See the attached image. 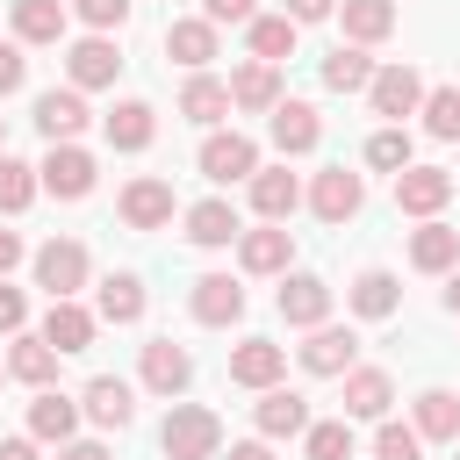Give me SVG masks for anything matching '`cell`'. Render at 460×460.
<instances>
[{
  "instance_id": "6da1fadb",
  "label": "cell",
  "mask_w": 460,
  "mask_h": 460,
  "mask_svg": "<svg viewBox=\"0 0 460 460\" xmlns=\"http://www.w3.org/2000/svg\"><path fill=\"white\" fill-rule=\"evenodd\" d=\"M158 446H165V460H216V446H223V417L201 410V402H172Z\"/></svg>"
},
{
  "instance_id": "7a4b0ae2",
  "label": "cell",
  "mask_w": 460,
  "mask_h": 460,
  "mask_svg": "<svg viewBox=\"0 0 460 460\" xmlns=\"http://www.w3.org/2000/svg\"><path fill=\"white\" fill-rule=\"evenodd\" d=\"M36 180H43V194H58V201H86L93 180H101V165H93V151H79V144H50L43 165H36Z\"/></svg>"
},
{
  "instance_id": "3957f363",
  "label": "cell",
  "mask_w": 460,
  "mask_h": 460,
  "mask_svg": "<svg viewBox=\"0 0 460 460\" xmlns=\"http://www.w3.org/2000/svg\"><path fill=\"white\" fill-rule=\"evenodd\" d=\"M194 165H201L216 187H230V180H252V172H259V144L237 137V129H208L201 151H194Z\"/></svg>"
},
{
  "instance_id": "277c9868",
  "label": "cell",
  "mask_w": 460,
  "mask_h": 460,
  "mask_svg": "<svg viewBox=\"0 0 460 460\" xmlns=\"http://www.w3.org/2000/svg\"><path fill=\"white\" fill-rule=\"evenodd\" d=\"M36 288H43L50 302L79 295V288H86V244H79V237H50V244L36 252Z\"/></svg>"
},
{
  "instance_id": "5b68a950",
  "label": "cell",
  "mask_w": 460,
  "mask_h": 460,
  "mask_svg": "<svg viewBox=\"0 0 460 460\" xmlns=\"http://www.w3.org/2000/svg\"><path fill=\"white\" fill-rule=\"evenodd\" d=\"M359 201H367V187H359V172H345V165H323V172L309 180V208H316V223H352Z\"/></svg>"
},
{
  "instance_id": "8992f818",
  "label": "cell",
  "mask_w": 460,
  "mask_h": 460,
  "mask_svg": "<svg viewBox=\"0 0 460 460\" xmlns=\"http://www.w3.org/2000/svg\"><path fill=\"white\" fill-rule=\"evenodd\" d=\"M453 201V172L446 165H402L395 172V208L402 216H438Z\"/></svg>"
},
{
  "instance_id": "52a82bcc",
  "label": "cell",
  "mask_w": 460,
  "mask_h": 460,
  "mask_svg": "<svg viewBox=\"0 0 460 460\" xmlns=\"http://www.w3.org/2000/svg\"><path fill=\"white\" fill-rule=\"evenodd\" d=\"M367 101H374V115L402 122V115H417V101H424V79H417L410 65H374V79H367Z\"/></svg>"
},
{
  "instance_id": "ba28073f",
  "label": "cell",
  "mask_w": 460,
  "mask_h": 460,
  "mask_svg": "<svg viewBox=\"0 0 460 460\" xmlns=\"http://www.w3.org/2000/svg\"><path fill=\"white\" fill-rule=\"evenodd\" d=\"M115 208H122V223H129V230H165V223H172V180L144 172V180H129V187H122V201H115Z\"/></svg>"
},
{
  "instance_id": "9c48e42d",
  "label": "cell",
  "mask_w": 460,
  "mask_h": 460,
  "mask_svg": "<svg viewBox=\"0 0 460 460\" xmlns=\"http://www.w3.org/2000/svg\"><path fill=\"white\" fill-rule=\"evenodd\" d=\"M65 72H72V86H79V93H93V86H115V72H122V50H115L108 36H79V43L65 50Z\"/></svg>"
},
{
  "instance_id": "30bf717a",
  "label": "cell",
  "mask_w": 460,
  "mask_h": 460,
  "mask_svg": "<svg viewBox=\"0 0 460 460\" xmlns=\"http://www.w3.org/2000/svg\"><path fill=\"white\" fill-rule=\"evenodd\" d=\"M288 259H295V237H288V223L237 230V266H244V273H288Z\"/></svg>"
},
{
  "instance_id": "8fae6325",
  "label": "cell",
  "mask_w": 460,
  "mask_h": 460,
  "mask_svg": "<svg viewBox=\"0 0 460 460\" xmlns=\"http://www.w3.org/2000/svg\"><path fill=\"white\" fill-rule=\"evenodd\" d=\"M187 309H194V323L223 331V323H237V316H244V288H237L230 273H201V280H194V295H187Z\"/></svg>"
},
{
  "instance_id": "7c38bea8",
  "label": "cell",
  "mask_w": 460,
  "mask_h": 460,
  "mask_svg": "<svg viewBox=\"0 0 460 460\" xmlns=\"http://www.w3.org/2000/svg\"><path fill=\"white\" fill-rule=\"evenodd\" d=\"M273 302H280V316H288L295 331H316V323L331 316V280H316V273H288Z\"/></svg>"
},
{
  "instance_id": "4fadbf2b",
  "label": "cell",
  "mask_w": 460,
  "mask_h": 460,
  "mask_svg": "<svg viewBox=\"0 0 460 460\" xmlns=\"http://www.w3.org/2000/svg\"><path fill=\"white\" fill-rule=\"evenodd\" d=\"M36 129H43L50 144H72V137L86 129V93H79V86H50V93H36Z\"/></svg>"
},
{
  "instance_id": "5bb4252c",
  "label": "cell",
  "mask_w": 460,
  "mask_h": 460,
  "mask_svg": "<svg viewBox=\"0 0 460 460\" xmlns=\"http://www.w3.org/2000/svg\"><path fill=\"white\" fill-rule=\"evenodd\" d=\"M266 115H273V144H280L288 158H302V151L323 144V115H316L309 101H273Z\"/></svg>"
},
{
  "instance_id": "9a60e30c",
  "label": "cell",
  "mask_w": 460,
  "mask_h": 460,
  "mask_svg": "<svg viewBox=\"0 0 460 460\" xmlns=\"http://www.w3.org/2000/svg\"><path fill=\"white\" fill-rule=\"evenodd\" d=\"M93 331H101V316H93V309H79L72 295H65V302H50V316H43V345H50L58 359H65V352H86V345H93Z\"/></svg>"
},
{
  "instance_id": "2e32d148",
  "label": "cell",
  "mask_w": 460,
  "mask_h": 460,
  "mask_svg": "<svg viewBox=\"0 0 460 460\" xmlns=\"http://www.w3.org/2000/svg\"><path fill=\"white\" fill-rule=\"evenodd\" d=\"M280 374H288V345H273V338H244L230 352V381L237 388H273Z\"/></svg>"
},
{
  "instance_id": "e0dca14e",
  "label": "cell",
  "mask_w": 460,
  "mask_h": 460,
  "mask_svg": "<svg viewBox=\"0 0 460 460\" xmlns=\"http://www.w3.org/2000/svg\"><path fill=\"white\" fill-rule=\"evenodd\" d=\"M252 417H259V438H302V431H309V402H302L295 388H280V381L259 388V410H252Z\"/></svg>"
},
{
  "instance_id": "ac0fdd59",
  "label": "cell",
  "mask_w": 460,
  "mask_h": 460,
  "mask_svg": "<svg viewBox=\"0 0 460 460\" xmlns=\"http://www.w3.org/2000/svg\"><path fill=\"white\" fill-rule=\"evenodd\" d=\"M194 381V359H187V345H172V338H151L144 345V388L151 395H180Z\"/></svg>"
},
{
  "instance_id": "d6986e66",
  "label": "cell",
  "mask_w": 460,
  "mask_h": 460,
  "mask_svg": "<svg viewBox=\"0 0 460 460\" xmlns=\"http://www.w3.org/2000/svg\"><path fill=\"white\" fill-rule=\"evenodd\" d=\"M165 58H180L187 72H208V58H216V22H208V14L165 22Z\"/></svg>"
},
{
  "instance_id": "ffe728a7",
  "label": "cell",
  "mask_w": 460,
  "mask_h": 460,
  "mask_svg": "<svg viewBox=\"0 0 460 460\" xmlns=\"http://www.w3.org/2000/svg\"><path fill=\"white\" fill-rule=\"evenodd\" d=\"M388 402H395V381L381 374V367H345V417H388Z\"/></svg>"
},
{
  "instance_id": "44dd1931",
  "label": "cell",
  "mask_w": 460,
  "mask_h": 460,
  "mask_svg": "<svg viewBox=\"0 0 460 460\" xmlns=\"http://www.w3.org/2000/svg\"><path fill=\"white\" fill-rule=\"evenodd\" d=\"M79 410H86L93 424L122 431V424L137 417V395H129V381H115V374H93V381H86V395H79Z\"/></svg>"
},
{
  "instance_id": "7402d4cb",
  "label": "cell",
  "mask_w": 460,
  "mask_h": 460,
  "mask_svg": "<svg viewBox=\"0 0 460 460\" xmlns=\"http://www.w3.org/2000/svg\"><path fill=\"white\" fill-rule=\"evenodd\" d=\"M244 187H252V208H259L266 223H288V216H295V201H302V180H295L288 165H273V172H252Z\"/></svg>"
},
{
  "instance_id": "603a6c76",
  "label": "cell",
  "mask_w": 460,
  "mask_h": 460,
  "mask_svg": "<svg viewBox=\"0 0 460 460\" xmlns=\"http://www.w3.org/2000/svg\"><path fill=\"white\" fill-rule=\"evenodd\" d=\"M237 208L230 201H194L187 208V244H201V252H223V244H237Z\"/></svg>"
},
{
  "instance_id": "cb8c5ba5",
  "label": "cell",
  "mask_w": 460,
  "mask_h": 460,
  "mask_svg": "<svg viewBox=\"0 0 460 460\" xmlns=\"http://www.w3.org/2000/svg\"><path fill=\"white\" fill-rule=\"evenodd\" d=\"M460 259V230H446L438 216H424V230H410V266L417 273H446Z\"/></svg>"
},
{
  "instance_id": "d4e9b609",
  "label": "cell",
  "mask_w": 460,
  "mask_h": 460,
  "mask_svg": "<svg viewBox=\"0 0 460 460\" xmlns=\"http://www.w3.org/2000/svg\"><path fill=\"white\" fill-rule=\"evenodd\" d=\"M352 352H359V338H352V331L316 323V331H309V345H302V367H309V374H345V367H352Z\"/></svg>"
},
{
  "instance_id": "484cf974",
  "label": "cell",
  "mask_w": 460,
  "mask_h": 460,
  "mask_svg": "<svg viewBox=\"0 0 460 460\" xmlns=\"http://www.w3.org/2000/svg\"><path fill=\"white\" fill-rule=\"evenodd\" d=\"M79 431V402L72 395H58V388H36V402H29V438H72Z\"/></svg>"
},
{
  "instance_id": "4316f807",
  "label": "cell",
  "mask_w": 460,
  "mask_h": 460,
  "mask_svg": "<svg viewBox=\"0 0 460 460\" xmlns=\"http://www.w3.org/2000/svg\"><path fill=\"white\" fill-rule=\"evenodd\" d=\"M158 137V108L151 101H115V115H108V144L115 151H144Z\"/></svg>"
},
{
  "instance_id": "83f0119b",
  "label": "cell",
  "mask_w": 460,
  "mask_h": 460,
  "mask_svg": "<svg viewBox=\"0 0 460 460\" xmlns=\"http://www.w3.org/2000/svg\"><path fill=\"white\" fill-rule=\"evenodd\" d=\"M367 323H381V316H395V302H402V288H395V273L388 266H367L359 280H352V295H345Z\"/></svg>"
},
{
  "instance_id": "f1b7e54d",
  "label": "cell",
  "mask_w": 460,
  "mask_h": 460,
  "mask_svg": "<svg viewBox=\"0 0 460 460\" xmlns=\"http://www.w3.org/2000/svg\"><path fill=\"white\" fill-rule=\"evenodd\" d=\"M367 79H374L367 43H338V50L323 58V86H331V93H367Z\"/></svg>"
},
{
  "instance_id": "f546056e",
  "label": "cell",
  "mask_w": 460,
  "mask_h": 460,
  "mask_svg": "<svg viewBox=\"0 0 460 460\" xmlns=\"http://www.w3.org/2000/svg\"><path fill=\"white\" fill-rule=\"evenodd\" d=\"M273 101H280V65H266V58L237 65V79H230V108H273Z\"/></svg>"
},
{
  "instance_id": "4dcf8cb0",
  "label": "cell",
  "mask_w": 460,
  "mask_h": 460,
  "mask_svg": "<svg viewBox=\"0 0 460 460\" xmlns=\"http://www.w3.org/2000/svg\"><path fill=\"white\" fill-rule=\"evenodd\" d=\"M180 115H187V122H201V129H208V122H223V115H230V86H223V79H208V72H194V79L180 86Z\"/></svg>"
},
{
  "instance_id": "1f68e13d",
  "label": "cell",
  "mask_w": 460,
  "mask_h": 460,
  "mask_svg": "<svg viewBox=\"0 0 460 460\" xmlns=\"http://www.w3.org/2000/svg\"><path fill=\"white\" fill-rule=\"evenodd\" d=\"M7 374H14V381H29V388H50V381H58V352H50L43 338H29V331H14V352H7Z\"/></svg>"
},
{
  "instance_id": "d6a6232c",
  "label": "cell",
  "mask_w": 460,
  "mask_h": 460,
  "mask_svg": "<svg viewBox=\"0 0 460 460\" xmlns=\"http://www.w3.org/2000/svg\"><path fill=\"white\" fill-rule=\"evenodd\" d=\"M65 36V0H14V43H58Z\"/></svg>"
},
{
  "instance_id": "836d02e7",
  "label": "cell",
  "mask_w": 460,
  "mask_h": 460,
  "mask_svg": "<svg viewBox=\"0 0 460 460\" xmlns=\"http://www.w3.org/2000/svg\"><path fill=\"white\" fill-rule=\"evenodd\" d=\"M93 316H101V323H137V316H144V280H137V273H108Z\"/></svg>"
},
{
  "instance_id": "e575fe53",
  "label": "cell",
  "mask_w": 460,
  "mask_h": 460,
  "mask_svg": "<svg viewBox=\"0 0 460 460\" xmlns=\"http://www.w3.org/2000/svg\"><path fill=\"white\" fill-rule=\"evenodd\" d=\"M417 438H460V395L453 388H424L417 395Z\"/></svg>"
},
{
  "instance_id": "d590c367",
  "label": "cell",
  "mask_w": 460,
  "mask_h": 460,
  "mask_svg": "<svg viewBox=\"0 0 460 460\" xmlns=\"http://www.w3.org/2000/svg\"><path fill=\"white\" fill-rule=\"evenodd\" d=\"M338 14H345V36L352 43H381L395 29V0H338Z\"/></svg>"
},
{
  "instance_id": "8d00e7d4",
  "label": "cell",
  "mask_w": 460,
  "mask_h": 460,
  "mask_svg": "<svg viewBox=\"0 0 460 460\" xmlns=\"http://www.w3.org/2000/svg\"><path fill=\"white\" fill-rule=\"evenodd\" d=\"M244 36H252V58H266V65L295 58V22H288V14H252Z\"/></svg>"
},
{
  "instance_id": "74e56055",
  "label": "cell",
  "mask_w": 460,
  "mask_h": 460,
  "mask_svg": "<svg viewBox=\"0 0 460 460\" xmlns=\"http://www.w3.org/2000/svg\"><path fill=\"white\" fill-rule=\"evenodd\" d=\"M36 187H43V180H36V165H22V158H7V151H0V216H22V208L36 201Z\"/></svg>"
},
{
  "instance_id": "f35d334b",
  "label": "cell",
  "mask_w": 460,
  "mask_h": 460,
  "mask_svg": "<svg viewBox=\"0 0 460 460\" xmlns=\"http://www.w3.org/2000/svg\"><path fill=\"white\" fill-rule=\"evenodd\" d=\"M367 165H374V172H402V165H417V158H410V129H402V122L374 129V137H367Z\"/></svg>"
},
{
  "instance_id": "ab89813d",
  "label": "cell",
  "mask_w": 460,
  "mask_h": 460,
  "mask_svg": "<svg viewBox=\"0 0 460 460\" xmlns=\"http://www.w3.org/2000/svg\"><path fill=\"white\" fill-rule=\"evenodd\" d=\"M417 115H424V129H431V137H446V144H453V137H460V86H431V93L417 101Z\"/></svg>"
},
{
  "instance_id": "60d3db41",
  "label": "cell",
  "mask_w": 460,
  "mask_h": 460,
  "mask_svg": "<svg viewBox=\"0 0 460 460\" xmlns=\"http://www.w3.org/2000/svg\"><path fill=\"white\" fill-rule=\"evenodd\" d=\"M302 446H309V460H352V424H345V417L309 424V431H302Z\"/></svg>"
},
{
  "instance_id": "b9f144b4",
  "label": "cell",
  "mask_w": 460,
  "mask_h": 460,
  "mask_svg": "<svg viewBox=\"0 0 460 460\" xmlns=\"http://www.w3.org/2000/svg\"><path fill=\"white\" fill-rule=\"evenodd\" d=\"M374 460H424L417 424H381V431H374Z\"/></svg>"
},
{
  "instance_id": "7bdbcfd3",
  "label": "cell",
  "mask_w": 460,
  "mask_h": 460,
  "mask_svg": "<svg viewBox=\"0 0 460 460\" xmlns=\"http://www.w3.org/2000/svg\"><path fill=\"white\" fill-rule=\"evenodd\" d=\"M72 7H79V22H86L93 36H108V29L129 22V0H72Z\"/></svg>"
},
{
  "instance_id": "ee69618b",
  "label": "cell",
  "mask_w": 460,
  "mask_h": 460,
  "mask_svg": "<svg viewBox=\"0 0 460 460\" xmlns=\"http://www.w3.org/2000/svg\"><path fill=\"white\" fill-rule=\"evenodd\" d=\"M22 323H29V302H22V288H7V280H0V331L14 338Z\"/></svg>"
},
{
  "instance_id": "f6af8a7d",
  "label": "cell",
  "mask_w": 460,
  "mask_h": 460,
  "mask_svg": "<svg viewBox=\"0 0 460 460\" xmlns=\"http://www.w3.org/2000/svg\"><path fill=\"white\" fill-rule=\"evenodd\" d=\"M29 79V58H22V43H0V93H14Z\"/></svg>"
},
{
  "instance_id": "bcb514c9",
  "label": "cell",
  "mask_w": 460,
  "mask_h": 460,
  "mask_svg": "<svg viewBox=\"0 0 460 460\" xmlns=\"http://www.w3.org/2000/svg\"><path fill=\"white\" fill-rule=\"evenodd\" d=\"M201 14L223 29V22H252V14H259V0H201Z\"/></svg>"
},
{
  "instance_id": "7dc6e473",
  "label": "cell",
  "mask_w": 460,
  "mask_h": 460,
  "mask_svg": "<svg viewBox=\"0 0 460 460\" xmlns=\"http://www.w3.org/2000/svg\"><path fill=\"white\" fill-rule=\"evenodd\" d=\"M323 14H338V0H288V22L302 29V22H323Z\"/></svg>"
},
{
  "instance_id": "c3c4849f",
  "label": "cell",
  "mask_w": 460,
  "mask_h": 460,
  "mask_svg": "<svg viewBox=\"0 0 460 460\" xmlns=\"http://www.w3.org/2000/svg\"><path fill=\"white\" fill-rule=\"evenodd\" d=\"M58 460H108V446H93V438H65Z\"/></svg>"
},
{
  "instance_id": "681fc988",
  "label": "cell",
  "mask_w": 460,
  "mask_h": 460,
  "mask_svg": "<svg viewBox=\"0 0 460 460\" xmlns=\"http://www.w3.org/2000/svg\"><path fill=\"white\" fill-rule=\"evenodd\" d=\"M14 266H22V237H14V230H0V280H7Z\"/></svg>"
},
{
  "instance_id": "f907efd6",
  "label": "cell",
  "mask_w": 460,
  "mask_h": 460,
  "mask_svg": "<svg viewBox=\"0 0 460 460\" xmlns=\"http://www.w3.org/2000/svg\"><path fill=\"white\" fill-rule=\"evenodd\" d=\"M230 460H273V446H266V438H237V446H230Z\"/></svg>"
},
{
  "instance_id": "816d5d0a",
  "label": "cell",
  "mask_w": 460,
  "mask_h": 460,
  "mask_svg": "<svg viewBox=\"0 0 460 460\" xmlns=\"http://www.w3.org/2000/svg\"><path fill=\"white\" fill-rule=\"evenodd\" d=\"M0 460H36V438H0Z\"/></svg>"
},
{
  "instance_id": "f5cc1de1",
  "label": "cell",
  "mask_w": 460,
  "mask_h": 460,
  "mask_svg": "<svg viewBox=\"0 0 460 460\" xmlns=\"http://www.w3.org/2000/svg\"><path fill=\"white\" fill-rule=\"evenodd\" d=\"M446 309H453V316H460V259H453V266H446Z\"/></svg>"
},
{
  "instance_id": "db71d44e",
  "label": "cell",
  "mask_w": 460,
  "mask_h": 460,
  "mask_svg": "<svg viewBox=\"0 0 460 460\" xmlns=\"http://www.w3.org/2000/svg\"><path fill=\"white\" fill-rule=\"evenodd\" d=\"M0 151H7V115H0Z\"/></svg>"
},
{
  "instance_id": "11a10c76",
  "label": "cell",
  "mask_w": 460,
  "mask_h": 460,
  "mask_svg": "<svg viewBox=\"0 0 460 460\" xmlns=\"http://www.w3.org/2000/svg\"><path fill=\"white\" fill-rule=\"evenodd\" d=\"M0 374H7V367H0Z\"/></svg>"
},
{
  "instance_id": "9f6ffc18",
  "label": "cell",
  "mask_w": 460,
  "mask_h": 460,
  "mask_svg": "<svg viewBox=\"0 0 460 460\" xmlns=\"http://www.w3.org/2000/svg\"><path fill=\"white\" fill-rule=\"evenodd\" d=\"M453 460H460V453H453Z\"/></svg>"
}]
</instances>
